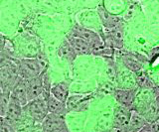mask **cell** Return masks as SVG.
Wrapping results in <instances>:
<instances>
[{
	"mask_svg": "<svg viewBox=\"0 0 159 132\" xmlns=\"http://www.w3.org/2000/svg\"><path fill=\"white\" fill-rule=\"evenodd\" d=\"M148 123L144 116L137 111H131L130 119L127 126L122 131H141V129Z\"/></svg>",
	"mask_w": 159,
	"mask_h": 132,
	"instance_id": "11",
	"label": "cell"
},
{
	"mask_svg": "<svg viewBox=\"0 0 159 132\" xmlns=\"http://www.w3.org/2000/svg\"><path fill=\"white\" fill-rule=\"evenodd\" d=\"M67 39L72 44V46L76 50V52L80 55H88V54L93 53L92 45L86 39L81 37L78 34H75L72 32L71 35H69Z\"/></svg>",
	"mask_w": 159,
	"mask_h": 132,
	"instance_id": "6",
	"label": "cell"
},
{
	"mask_svg": "<svg viewBox=\"0 0 159 132\" xmlns=\"http://www.w3.org/2000/svg\"><path fill=\"white\" fill-rule=\"evenodd\" d=\"M19 75L23 79L31 80L43 73L42 63L38 59H22L18 62Z\"/></svg>",
	"mask_w": 159,
	"mask_h": 132,
	"instance_id": "3",
	"label": "cell"
},
{
	"mask_svg": "<svg viewBox=\"0 0 159 132\" xmlns=\"http://www.w3.org/2000/svg\"><path fill=\"white\" fill-rule=\"evenodd\" d=\"M131 111L130 108H127L125 106L119 104L114 111V120L113 126L119 130H123L127 126L129 119H130Z\"/></svg>",
	"mask_w": 159,
	"mask_h": 132,
	"instance_id": "7",
	"label": "cell"
},
{
	"mask_svg": "<svg viewBox=\"0 0 159 132\" xmlns=\"http://www.w3.org/2000/svg\"><path fill=\"white\" fill-rule=\"evenodd\" d=\"M48 102V107H49V112H53V113H58L62 115H66L68 110L67 103L63 102L60 99H56L52 94L49 95L47 99Z\"/></svg>",
	"mask_w": 159,
	"mask_h": 132,
	"instance_id": "13",
	"label": "cell"
},
{
	"mask_svg": "<svg viewBox=\"0 0 159 132\" xmlns=\"http://www.w3.org/2000/svg\"><path fill=\"white\" fill-rule=\"evenodd\" d=\"M144 118L147 120V122H153L159 118V105L157 104L156 100L149 103L145 109H144L143 113H141Z\"/></svg>",
	"mask_w": 159,
	"mask_h": 132,
	"instance_id": "16",
	"label": "cell"
},
{
	"mask_svg": "<svg viewBox=\"0 0 159 132\" xmlns=\"http://www.w3.org/2000/svg\"><path fill=\"white\" fill-rule=\"evenodd\" d=\"M155 100H156V102H157V104L159 105V96H156V99H155Z\"/></svg>",
	"mask_w": 159,
	"mask_h": 132,
	"instance_id": "22",
	"label": "cell"
},
{
	"mask_svg": "<svg viewBox=\"0 0 159 132\" xmlns=\"http://www.w3.org/2000/svg\"><path fill=\"white\" fill-rule=\"evenodd\" d=\"M136 81L139 86L145 87V89H149V87H154V82L149 77V76L146 73L140 72L136 75Z\"/></svg>",
	"mask_w": 159,
	"mask_h": 132,
	"instance_id": "18",
	"label": "cell"
},
{
	"mask_svg": "<svg viewBox=\"0 0 159 132\" xmlns=\"http://www.w3.org/2000/svg\"><path fill=\"white\" fill-rule=\"evenodd\" d=\"M124 64H125V66L128 68V69H130L131 71L133 72H138L139 70L141 69V64L139 63L137 60H134L133 58H125L123 60Z\"/></svg>",
	"mask_w": 159,
	"mask_h": 132,
	"instance_id": "19",
	"label": "cell"
},
{
	"mask_svg": "<svg viewBox=\"0 0 159 132\" xmlns=\"http://www.w3.org/2000/svg\"><path fill=\"white\" fill-rule=\"evenodd\" d=\"M44 92V73L37 77L28 80L27 85V95L28 101L33 100L41 96Z\"/></svg>",
	"mask_w": 159,
	"mask_h": 132,
	"instance_id": "5",
	"label": "cell"
},
{
	"mask_svg": "<svg viewBox=\"0 0 159 132\" xmlns=\"http://www.w3.org/2000/svg\"><path fill=\"white\" fill-rule=\"evenodd\" d=\"M10 99H11V92L1 91V95H0V117H4L6 115Z\"/></svg>",
	"mask_w": 159,
	"mask_h": 132,
	"instance_id": "17",
	"label": "cell"
},
{
	"mask_svg": "<svg viewBox=\"0 0 159 132\" xmlns=\"http://www.w3.org/2000/svg\"><path fill=\"white\" fill-rule=\"evenodd\" d=\"M15 127H14V123L10 122L9 120H7L5 117H1V121H0V131L1 132H5V131H14Z\"/></svg>",
	"mask_w": 159,
	"mask_h": 132,
	"instance_id": "20",
	"label": "cell"
},
{
	"mask_svg": "<svg viewBox=\"0 0 159 132\" xmlns=\"http://www.w3.org/2000/svg\"><path fill=\"white\" fill-rule=\"evenodd\" d=\"M20 77L18 63H14L11 60H1V67H0V87L1 91L11 92L15 84Z\"/></svg>",
	"mask_w": 159,
	"mask_h": 132,
	"instance_id": "1",
	"label": "cell"
},
{
	"mask_svg": "<svg viewBox=\"0 0 159 132\" xmlns=\"http://www.w3.org/2000/svg\"><path fill=\"white\" fill-rule=\"evenodd\" d=\"M154 90V95H155V96H159V86H155L153 89Z\"/></svg>",
	"mask_w": 159,
	"mask_h": 132,
	"instance_id": "21",
	"label": "cell"
},
{
	"mask_svg": "<svg viewBox=\"0 0 159 132\" xmlns=\"http://www.w3.org/2000/svg\"><path fill=\"white\" fill-rule=\"evenodd\" d=\"M89 96L87 95H77L68 97L67 107L69 111L86 110L89 106Z\"/></svg>",
	"mask_w": 159,
	"mask_h": 132,
	"instance_id": "9",
	"label": "cell"
},
{
	"mask_svg": "<svg viewBox=\"0 0 159 132\" xmlns=\"http://www.w3.org/2000/svg\"><path fill=\"white\" fill-rule=\"evenodd\" d=\"M58 54L60 57L65 58V59H67V60L72 61V62L76 59V57L78 55V53L76 52V50L74 49V47L72 46V44L70 43L68 39H66V40L62 43L61 47L59 48Z\"/></svg>",
	"mask_w": 159,
	"mask_h": 132,
	"instance_id": "15",
	"label": "cell"
},
{
	"mask_svg": "<svg viewBox=\"0 0 159 132\" xmlns=\"http://www.w3.org/2000/svg\"><path fill=\"white\" fill-rule=\"evenodd\" d=\"M135 94H136L135 90H117L114 92V96H116V99L119 104L125 106L127 108H130L133 103Z\"/></svg>",
	"mask_w": 159,
	"mask_h": 132,
	"instance_id": "12",
	"label": "cell"
},
{
	"mask_svg": "<svg viewBox=\"0 0 159 132\" xmlns=\"http://www.w3.org/2000/svg\"><path fill=\"white\" fill-rule=\"evenodd\" d=\"M42 130L50 132H66L69 131L65 115L49 112L42 121Z\"/></svg>",
	"mask_w": 159,
	"mask_h": 132,
	"instance_id": "4",
	"label": "cell"
},
{
	"mask_svg": "<svg viewBox=\"0 0 159 132\" xmlns=\"http://www.w3.org/2000/svg\"><path fill=\"white\" fill-rule=\"evenodd\" d=\"M22 112H23L22 103L17 99H15L14 96L11 95L6 115H5L4 117L7 120H9L10 122H12V123L15 124L20 118H21Z\"/></svg>",
	"mask_w": 159,
	"mask_h": 132,
	"instance_id": "8",
	"label": "cell"
},
{
	"mask_svg": "<svg viewBox=\"0 0 159 132\" xmlns=\"http://www.w3.org/2000/svg\"><path fill=\"white\" fill-rule=\"evenodd\" d=\"M27 85H28V80L23 79L22 77H20L11 91V95L14 96L15 99H17L21 102L23 106L25 104H27V102H28Z\"/></svg>",
	"mask_w": 159,
	"mask_h": 132,
	"instance_id": "10",
	"label": "cell"
},
{
	"mask_svg": "<svg viewBox=\"0 0 159 132\" xmlns=\"http://www.w3.org/2000/svg\"><path fill=\"white\" fill-rule=\"evenodd\" d=\"M51 94L63 102H66L69 97V84L67 81H61L51 87Z\"/></svg>",
	"mask_w": 159,
	"mask_h": 132,
	"instance_id": "14",
	"label": "cell"
},
{
	"mask_svg": "<svg viewBox=\"0 0 159 132\" xmlns=\"http://www.w3.org/2000/svg\"><path fill=\"white\" fill-rule=\"evenodd\" d=\"M23 112L35 121L42 122L49 113L47 99L43 95L27 102L23 106Z\"/></svg>",
	"mask_w": 159,
	"mask_h": 132,
	"instance_id": "2",
	"label": "cell"
}]
</instances>
